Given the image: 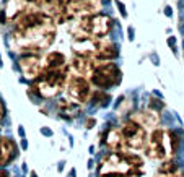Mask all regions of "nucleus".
I'll return each instance as SVG.
<instances>
[{"instance_id": "39448f33", "label": "nucleus", "mask_w": 184, "mask_h": 177, "mask_svg": "<svg viewBox=\"0 0 184 177\" xmlns=\"http://www.w3.org/2000/svg\"><path fill=\"white\" fill-rule=\"evenodd\" d=\"M70 75L65 67L62 68H51V70H44L38 78L34 80L33 90L42 98H54L57 96L64 88L67 86Z\"/></svg>"}, {"instance_id": "f03ea898", "label": "nucleus", "mask_w": 184, "mask_h": 177, "mask_svg": "<svg viewBox=\"0 0 184 177\" xmlns=\"http://www.w3.org/2000/svg\"><path fill=\"white\" fill-rule=\"evenodd\" d=\"M143 159L135 151H111L99 164V177H140Z\"/></svg>"}, {"instance_id": "5701e85b", "label": "nucleus", "mask_w": 184, "mask_h": 177, "mask_svg": "<svg viewBox=\"0 0 184 177\" xmlns=\"http://www.w3.org/2000/svg\"><path fill=\"white\" fill-rule=\"evenodd\" d=\"M0 177H8V172L5 169H0Z\"/></svg>"}, {"instance_id": "f3484780", "label": "nucleus", "mask_w": 184, "mask_h": 177, "mask_svg": "<svg viewBox=\"0 0 184 177\" xmlns=\"http://www.w3.org/2000/svg\"><path fill=\"white\" fill-rule=\"evenodd\" d=\"M44 60V70H51V68H62L65 67V55L62 52H49L46 57H42Z\"/></svg>"}, {"instance_id": "412c9836", "label": "nucleus", "mask_w": 184, "mask_h": 177, "mask_svg": "<svg viewBox=\"0 0 184 177\" xmlns=\"http://www.w3.org/2000/svg\"><path fill=\"white\" fill-rule=\"evenodd\" d=\"M3 115H5V107H3V104H2V101H0V120L3 119Z\"/></svg>"}, {"instance_id": "dca6fc26", "label": "nucleus", "mask_w": 184, "mask_h": 177, "mask_svg": "<svg viewBox=\"0 0 184 177\" xmlns=\"http://www.w3.org/2000/svg\"><path fill=\"white\" fill-rule=\"evenodd\" d=\"M59 114L65 119H73L80 114V104L72 99H61L59 101Z\"/></svg>"}, {"instance_id": "a878e982", "label": "nucleus", "mask_w": 184, "mask_h": 177, "mask_svg": "<svg viewBox=\"0 0 184 177\" xmlns=\"http://www.w3.org/2000/svg\"><path fill=\"white\" fill-rule=\"evenodd\" d=\"M165 13L168 15V17H171V8H170V7H166V10H165Z\"/></svg>"}, {"instance_id": "9b49d317", "label": "nucleus", "mask_w": 184, "mask_h": 177, "mask_svg": "<svg viewBox=\"0 0 184 177\" xmlns=\"http://www.w3.org/2000/svg\"><path fill=\"white\" fill-rule=\"evenodd\" d=\"M96 63H98V60L93 59V57L75 54V57L72 59V70L75 72V75L85 76V78L90 80V76H91V73H93Z\"/></svg>"}, {"instance_id": "4be33fe9", "label": "nucleus", "mask_w": 184, "mask_h": 177, "mask_svg": "<svg viewBox=\"0 0 184 177\" xmlns=\"http://www.w3.org/2000/svg\"><path fill=\"white\" fill-rule=\"evenodd\" d=\"M117 7H119V10H121V13H122V17H126V10H124V5H122V3L121 2H117Z\"/></svg>"}, {"instance_id": "bb28decb", "label": "nucleus", "mask_w": 184, "mask_h": 177, "mask_svg": "<svg viewBox=\"0 0 184 177\" xmlns=\"http://www.w3.org/2000/svg\"><path fill=\"white\" fill-rule=\"evenodd\" d=\"M47 2H51V0H42V2H41V5H44V3H47Z\"/></svg>"}, {"instance_id": "f257e3e1", "label": "nucleus", "mask_w": 184, "mask_h": 177, "mask_svg": "<svg viewBox=\"0 0 184 177\" xmlns=\"http://www.w3.org/2000/svg\"><path fill=\"white\" fill-rule=\"evenodd\" d=\"M55 39V20L46 11L25 8L13 18L11 44L23 54H39Z\"/></svg>"}, {"instance_id": "7ed1b4c3", "label": "nucleus", "mask_w": 184, "mask_h": 177, "mask_svg": "<svg viewBox=\"0 0 184 177\" xmlns=\"http://www.w3.org/2000/svg\"><path fill=\"white\" fill-rule=\"evenodd\" d=\"M179 146L178 135L168 128H153L148 133V140L143 148L147 158L153 161H166L176 154Z\"/></svg>"}, {"instance_id": "393cba45", "label": "nucleus", "mask_w": 184, "mask_h": 177, "mask_svg": "<svg viewBox=\"0 0 184 177\" xmlns=\"http://www.w3.org/2000/svg\"><path fill=\"white\" fill-rule=\"evenodd\" d=\"M93 122H95V120H93V119H90V120H86V127H93Z\"/></svg>"}, {"instance_id": "6e6552de", "label": "nucleus", "mask_w": 184, "mask_h": 177, "mask_svg": "<svg viewBox=\"0 0 184 177\" xmlns=\"http://www.w3.org/2000/svg\"><path fill=\"white\" fill-rule=\"evenodd\" d=\"M121 132L126 142V150L127 151H140L145 148L147 140H148V130L142 127L139 122L129 119L121 125Z\"/></svg>"}, {"instance_id": "1a4fd4ad", "label": "nucleus", "mask_w": 184, "mask_h": 177, "mask_svg": "<svg viewBox=\"0 0 184 177\" xmlns=\"http://www.w3.org/2000/svg\"><path fill=\"white\" fill-rule=\"evenodd\" d=\"M65 90L67 94H69V99L78 104H83L88 99H91V81L85 76H80V75L70 76Z\"/></svg>"}, {"instance_id": "9d476101", "label": "nucleus", "mask_w": 184, "mask_h": 177, "mask_svg": "<svg viewBox=\"0 0 184 177\" xmlns=\"http://www.w3.org/2000/svg\"><path fill=\"white\" fill-rule=\"evenodd\" d=\"M20 68L23 72V76L26 80H36L44 72V60L36 52H28L23 54L18 60Z\"/></svg>"}, {"instance_id": "f8f14e48", "label": "nucleus", "mask_w": 184, "mask_h": 177, "mask_svg": "<svg viewBox=\"0 0 184 177\" xmlns=\"http://www.w3.org/2000/svg\"><path fill=\"white\" fill-rule=\"evenodd\" d=\"M132 120L139 122L142 127H145L147 130H153L160 125V112L155 109H147V111H139L135 114L130 115Z\"/></svg>"}, {"instance_id": "aec40b11", "label": "nucleus", "mask_w": 184, "mask_h": 177, "mask_svg": "<svg viewBox=\"0 0 184 177\" xmlns=\"http://www.w3.org/2000/svg\"><path fill=\"white\" fill-rule=\"evenodd\" d=\"M153 177H181V172H178V174H165V172H158L155 174Z\"/></svg>"}, {"instance_id": "0eeeda50", "label": "nucleus", "mask_w": 184, "mask_h": 177, "mask_svg": "<svg viewBox=\"0 0 184 177\" xmlns=\"http://www.w3.org/2000/svg\"><path fill=\"white\" fill-rule=\"evenodd\" d=\"M103 0H78V2H69L64 7V11L57 23L73 21V20H82L85 17H91L101 11Z\"/></svg>"}, {"instance_id": "cd10ccee", "label": "nucleus", "mask_w": 184, "mask_h": 177, "mask_svg": "<svg viewBox=\"0 0 184 177\" xmlns=\"http://www.w3.org/2000/svg\"><path fill=\"white\" fill-rule=\"evenodd\" d=\"M69 2H78V0H65V3H69Z\"/></svg>"}, {"instance_id": "ddd939ff", "label": "nucleus", "mask_w": 184, "mask_h": 177, "mask_svg": "<svg viewBox=\"0 0 184 177\" xmlns=\"http://www.w3.org/2000/svg\"><path fill=\"white\" fill-rule=\"evenodd\" d=\"M119 55V49L114 42L108 41L106 38L99 39L98 41V47H96V52H95V59L103 62V60H113Z\"/></svg>"}, {"instance_id": "423d86ee", "label": "nucleus", "mask_w": 184, "mask_h": 177, "mask_svg": "<svg viewBox=\"0 0 184 177\" xmlns=\"http://www.w3.org/2000/svg\"><path fill=\"white\" fill-rule=\"evenodd\" d=\"M121 78H122V73L114 62H111V60L99 62L98 60L96 67H95L93 73L90 76V81L91 84L98 86L99 90H108V88L121 83Z\"/></svg>"}, {"instance_id": "a211bd4d", "label": "nucleus", "mask_w": 184, "mask_h": 177, "mask_svg": "<svg viewBox=\"0 0 184 177\" xmlns=\"http://www.w3.org/2000/svg\"><path fill=\"white\" fill-rule=\"evenodd\" d=\"M158 172H165V174H178L179 167H178L176 163L166 159V161H161V166L158 167Z\"/></svg>"}, {"instance_id": "6ab92c4d", "label": "nucleus", "mask_w": 184, "mask_h": 177, "mask_svg": "<svg viewBox=\"0 0 184 177\" xmlns=\"http://www.w3.org/2000/svg\"><path fill=\"white\" fill-rule=\"evenodd\" d=\"M91 99H93V102L98 104V106H104V104L108 102V99H109V96L99 90V91H96V93L91 94Z\"/></svg>"}, {"instance_id": "4468645a", "label": "nucleus", "mask_w": 184, "mask_h": 177, "mask_svg": "<svg viewBox=\"0 0 184 177\" xmlns=\"http://www.w3.org/2000/svg\"><path fill=\"white\" fill-rule=\"evenodd\" d=\"M104 143L111 151H127L121 128H109L108 133H106Z\"/></svg>"}, {"instance_id": "20e7f679", "label": "nucleus", "mask_w": 184, "mask_h": 177, "mask_svg": "<svg viewBox=\"0 0 184 177\" xmlns=\"http://www.w3.org/2000/svg\"><path fill=\"white\" fill-rule=\"evenodd\" d=\"M113 29V20L108 15L96 13L91 17H85L82 20H77L73 25V39H83V38H93V39H103Z\"/></svg>"}, {"instance_id": "2eb2a0df", "label": "nucleus", "mask_w": 184, "mask_h": 177, "mask_svg": "<svg viewBox=\"0 0 184 177\" xmlns=\"http://www.w3.org/2000/svg\"><path fill=\"white\" fill-rule=\"evenodd\" d=\"M17 154V146L10 138L0 136V166H5L7 163H10Z\"/></svg>"}, {"instance_id": "b1692460", "label": "nucleus", "mask_w": 184, "mask_h": 177, "mask_svg": "<svg viewBox=\"0 0 184 177\" xmlns=\"http://www.w3.org/2000/svg\"><path fill=\"white\" fill-rule=\"evenodd\" d=\"M25 2H28V3H41L42 0H25Z\"/></svg>"}]
</instances>
